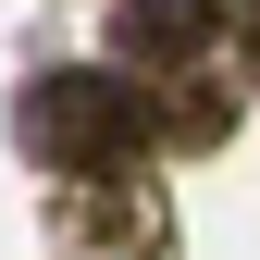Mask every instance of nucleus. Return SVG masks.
<instances>
[{
    "label": "nucleus",
    "mask_w": 260,
    "mask_h": 260,
    "mask_svg": "<svg viewBox=\"0 0 260 260\" xmlns=\"http://www.w3.org/2000/svg\"><path fill=\"white\" fill-rule=\"evenodd\" d=\"M25 137H38L50 161H100V137H124V100H112V75H62L38 112H25Z\"/></svg>",
    "instance_id": "nucleus-1"
},
{
    "label": "nucleus",
    "mask_w": 260,
    "mask_h": 260,
    "mask_svg": "<svg viewBox=\"0 0 260 260\" xmlns=\"http://www.w3.org/2000/svg\"><path fill=\"white\" fill-rule=\"evenodd\" d=\"M186 13H199V0H137V38H174Z\"/></svg>",
    "instance_id": "nucleus-2"
}]
</instances>
